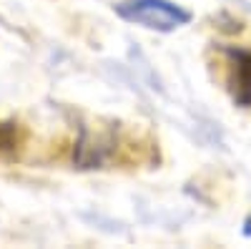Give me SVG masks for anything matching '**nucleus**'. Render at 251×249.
<instances>
[{"label":"nucleus","instance_id":"nucleus-3","mask_svg":"<svg viewBox=\"0 0 251 249\" xmlns=\"http://www.w3.org/2000/svg\"><path fill=\"white\" fill-rule=\"evenodd\" d=\"M18 143L13 123H0V149H13Z\"/></svg>","mask_w":251,"mask_h":249},{"label":"nucleus","instance_id":"nucleus-1","mask_svg":"<svg viewBox=\"0 0 251 249\" xmlns=\"http://www.w3.org/2000/svg\"><path fill=\"white\" fill-rule=\"evenodd\" d=\"M116 13L128 23L158 33H171L191 20V13L171 0H121Z\"/></svg>","mask_w":251,"mask_h":249},{"label":"nucleus","instance_id":"nucleus-2","mask_svg":"<svg viewBox=\"0 0 251 249\" xmlns=\"http://www.w3.org/2000/svg\"><path fill=\"white\" fill-rule=\"evenodd\" d=\"M231 96L239 106H251V53L236 51L231 66Z\"/></svg>","mask_w":251,"mask_h":249},{"label":"nucleus","instance_id":"nucleus-4","mask_svg":"<svg viewBox=\"0 0 251 249\" xmlns=\"http://www.w3.org/2000/svg\"><path fill=\"white\" fill-rule=\"evenodd\" d=\"M244 234L246 237H251V214L246 217V221H244Z\"/></svg>","mask_w":251,"mask_h":249}]
</instances>
